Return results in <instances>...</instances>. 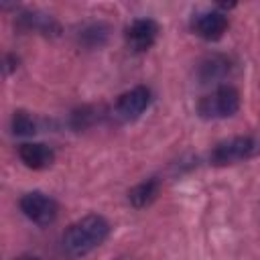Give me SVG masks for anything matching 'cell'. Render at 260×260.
<instances>
[{"label":"cell","instance_id":"1","mask_svg":"<svg viewBox=\"0 0 260 260\" xmlns=\"http://www.w3.org/2000/svg\"><path fill=\"white\" fill-rule=\"evenodd\" d=\"M110 221L100 213L83 215L73 221L63 234V248L71 256H85L102 246L110 236Z\"/></svg>","mask_w":260,"mask_h":260},{"label":"cell","instance_id":"2","mask_svg":"<svg viewBox=\"0 0 260 260\" xmlns=\"http://www.w3.org/2000/svg\"><path fill=\"white\" fill-rule=\"evenodd\" d=\"M260 152V140L256 136H234L217 142L209 152V162L213 167L238 165L254 158Z\"/></svg>","mask_w":260,"mask_h":260},{"label":"cell","instance_id":"3","mask_svg":"<svg viewBox=\"0 0 260 260\" xmlns=\"http://www.w3.org/2000/svg\"><path fill=\"white\" fill-rule=\"evenodd\" d=\"M240 110V91L232 85H217L197 102V114L203 120L232 118Z\"/></svg>","mask_w":260,"mask_h":260},{"label":"cell","instance_id":"4","mask_svg":"<svg viewBox=\"0 0 260 260\" xmlns=\"http://www.w3.org/2000/svg\"><path fill=\"white\" fill-rule=\"evenodd\" d=\"M20 205V211L26 219H30L32 223L41 225V228H47L51 225L57 215H59V205L57 201L43 193V191H30V193H24L18 201Z\"/></svg>","mask_w":260,"mask_h":260},{"label":"cell","instance_id":"5","mask_svg":"<svg viewBox=\"0 0 260 260\" xmlns=\"http://www.w3.org/2000/svg\"><path fill=\"white\" fill-rule=\"evenodd\" d=\"M150 102H152V91L146 85H136V87L124 91L116 100L114 114L122 122H134L148 110Z\"/></svg>","mask_w":260,"mask_h":260},{"label":"cell","instance_id":"6","mask_svg":"<svg viewBox=\"0 0 260 260\" xmlns=\"http://www.w3.org/2000/svg\"><path fill=\"white\" fill-rule=\"evenodd\" d=\"M158 22L152 20V18H134L128 26H126V32H124V39H126V45L130 47V51L134 53H144L148 51L154 43H156V37H158Z\"/></svg>","mask_w":260,"mask_h":260},{"label":"cell","instance_id":"7","mask_svg":"<svg viewBox=\"0 0 260 260\" xmlns=\"http://www.w3.org/2000/svg\"><path fill=\"white\" fill-rule=\"evenodd\" d=\"M228 16L219 10H203L191 18V30L203 41H219L228 32Z\"/></svg>","mask_w":260,"mask_h":260},{"label":"cell","instance_id":"8","mask_svg":"<svg viewBox=\"0 0 260 260\" xmlns=\"http://www.w3.org/2000/svg\"><path fill=\"white\" fill-rule=\"evenodd\" d=\"M18 158L32 171L49 169L55 162V150L43 142H22L18 146Z\"/></svg>","mask_w":260,"mask_h":260},{"label":"cell","instance_id":"9","mask_svg":"<svg viewBox=\"0 0 260 260\" xmlns=\"http://www.w3.org/2000/svg\"><path fill=\"white\" fill-rule=\"evenodd\" d=\"M16 20H18V26L22 30H28V32H39V35H45V37H55V35L61 32L59 22L51 14H43V12H37V10L20 12Z\"/></svg>","mask_w":260,"mask_h":260},{"label":"cell","instance_id":"10","mask_svg":"<svg viewBox=\"0 0 260 260\" xmlns=\"http://www.w3.org/2000/svg\"><path fill=\"white\" fill-rule=\"evenodd\" d=\"M232 73V61L223 55H209L199 63L197 75L201 83H217L223 81Z\"/></svg>","mask_w":260,"mask_h":260},{"label":"cell","instance_id":"11","mask_svg":"<svg viewBox=\"0 0 260 260\" xmlns=\"http://www.w3.org/2000/svg\"><path fill=\"white\" fill-rule=\"evenodd\" d=\"M158 191H160L158 179L150 177V179H146V181L134 185V187L128 191V201H130L132 207L144 209V207H148V205L158 197Z\"/></svg>","mask_w":260,"mask_h":260},{"label":"cell","instance_id":"12","mask_svg":"<svg viewBox=\"0 0 260 260\" xmlns=\"http://www.w3.org/2000/svg\"><path fill=\"white\" fill-rule=\"evenodd\" d=\"M10 128H12V134H16V136H35L39 132V122L35 120L32 114H28L24 110H16L12 114Z\"/></svg>","mask_w":260,"mask_h":260},{"label":"cell","instance_id":"13","mask_svg":"<svg viewBox=\"0 0 260 260\" xmlns=\"http://www.w3.org/2000/svg\"><path fill=\"white\" fill-rule=\"evenodd\" d=\"M106 37H108V28L100 22H93V24H87L79 30V41L89 47V49H95V47H102L106 43Z\"/></svg>","mask_w":260,"mask_h":260},{"label":"cell","instance_id":"14","mask_svg":"<svg viewBox=\"0 0 260 260\" xmlns=\"http://www.w3.org/2000/svg\"><path fill=\"white\" fill-rule=\"evenodd\" d=\"M4 63H6L4 71H6V75H10V73H12V71H14L16 67H18V57H16V55H10V53H8V55H6V61H4Z\"/></svg>","mask_w":260,"mask_h":260},{"label":"cell","instance_id":"15","mask_svg":"<svg viewBox=\"0 0 260 260\" xmlns=\"http://www.w3.org/2000/svg\"><path fill=\"white\" fill-rule=\"evenodd\" d=\"M16 260H41V258H37V256H20Z\"/></svg>","mask_w":260,"mask_h":260}]
</instances>
